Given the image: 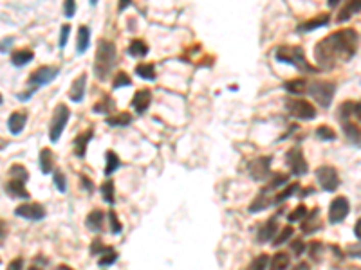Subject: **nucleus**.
Masks as SVG:
<instances>
[{"mask_svg":"<svg viewBox=\"0 0 361 270\" xmlns=\"http://www.w3.org/2000/svg\"><path fill=\"white\" fill-rule=\"evenodd\" d=\"M359 47V36L356 29H342L332 35L322 38L315 47L316 63H320L322 69H334L340 63H347L356 56Z\"/></svg>","mask_w":361,"mask_h":270,"instance_id":"f257e3e1","label":"nucleus"},{"mask_svg":"<svg viewBox=\"0 0 361 270\" xmlns=\"http://www.w3.org/2000/svg\"><path fill=\"white\" fill-rule=\"evenodd\" d=\"M114 63H116V45L109 40H100L96 49V60H94V74L98 79L105 81Z\"/></svg>","mask_w":361,"mask_h":270,"instance_id":"f03ea898","label":"nucleus"},{"mask_svg":"<svg viewBox=\"0 0 361 270\" xmlns=\"http://www.w3.org/2000/svg\"><path fill=\"white\" fill-rule=\"evenodd\" d=\"M275 58H276V62L289 63V65L296 67L300 72H305V74L318 72V69H316L315 65H311V63L307 62L305 52H303L302 47H287V45L278 47L275 52Z\"/></svg>","mask_w":361,"mask_h":270,"instance_id":"7ed1b4c3","label":"nucleus"},{"mask_svg":"<svg viewBox=\"0 0 361 270\" xmlns=\"http://www.w3.org/2000/svg\"><path fill=\"white\" fill-rule=\"evenodd\" d=\"M29 180V173L28 170L22 166V164H13L11 170H9V180L8 185H6V191L11 195L13 198H23L28 200L31 195L26 189V182Z\"/></svg>","mask_w":361,"mask_h":270,"instance_id":"20e7f679","label":"nucleus"},{"mask_svg":"<svg viewBox=\"0 0 361 270\" xmlns=\"http://www.w3.org/2000/svg\"><path fill=\"white\" fill-rule=\"evenodd\" d=\"M307 94L323 108H329L336 94V83L334 81H312L307 85Z\"/></svg>","mask_w":361,"mask_h":270,"instance_id":"39448f33","label":"nucleus"},{"mask_svg":"<svg viewBox=\"0 0 361 270\" xmlns=\"http://www.w3.org/2000/svg\"><path fill=\"white\" fill-rule=\"evenodd\" d=\"M70 117V110L65 104H58L53 112V117H51V124H49V139L51 143H58L60 137H62L63 130L67 126V121Z\"/></svg>","mask_w":361,"mask_h":270,"instance_id":"423d86ee","label":"nucleus"},{"mask_svg":"<svg viewBox=\"0 0 361 270\" xmlns=\"http://www.w3.org/2000/svg\"><path fill=\"white\" fill-rule=\"evenodd\" d=\"M287 110L298 121H311L316 117V108L305 99H289Z\"/></svg>","mask_w":361,"mask_h":270,"instance_id":"0eeeda50","label":"nucleus"},{"mask_svg":"<svg viewBox=\"0 0 361 270\" xmlns=\"http://www.w3.org/2000/svg\"><path fill=\"white\" fill-rule=\"evenodd\" d=\"M316 178L323 191H329V193H334L340 185V175L332 166H320L316 170Z\"/></svg>","mask_w":361,"mask_h":270,"instance_id":"6e6552de","label":"nucleus"},{"mask_svg":"<svg viewBox=\"0 0 361 270\" xmlns=\"http://www.w3.org/2000/svg\"><path fill=\"white\" fill-rule=\"evenodd\" d=\"M58 74H60V67L42 65L31 72V76H29V85H31V89L36 90L38 87H43L47 85V83H51Z\"/></svg>","mask_w":361,"mask_h":270,"instance_id":"1a4fd4ad","label":"nucleus"},{"mask_svg":"<svg viewBox=\"0 0 361 270\" xmlns=\"http://www.w3.org/2000/svg\"><path fill=\"white\" fill-rule=\"evenodd\" d=\"M350 212V204L345 197H336L329 205V224H342Z\"/></svg>","mask_w":361,"mask_h":270,"instance_id":"9d476101","label":"nucleus"},{"mask_svg":"<svg viewBox=\"0 0 361 270\" xmlns=\"http://www.w3.org/2000/svg\"><path fill=\"white\" fill-rule=\"evenodd\" d=\"M285 162H287L289 170H291L293 175L296 177H302L309 171V166H307V160L303 157V151L300 148H291L285 155Z\"/></svg>","mask_w":361,"mask_h":270,"instance_id":"9b49d317","label":"nucleus"},{"mask_svg":"<svg viewBox=\"0 0 361 270\" xmlns=\"http://www.w3.org/2000/svg\"><path fill=\"white\" fill-rule=\"evenodd\" d=\"M15 214L29 222H40L45 218V209L40 204H22L15 209Z\"/></svg>","mask_w":361,"mask_h":270,"instance_id":"f8f14e48","label":"nucleus"},{"mask_svg":"<svg viewBox=\"0 0 361 270\" xmlns=\"http://www.w3.org/2000/svg\"><path fill=\"white\" fill-rule=\"evenodd\" d=\"M343 133L347 135V139L354 144V146L361 148V126L352 119H342Z\"/></svg>","mask_w":361,"mask_h":270,"instance_id":"ddd939ff","label":"nucleus"},{"mask_svg":"<svg viewBox=\"0 0 361 270\" xmlns=\"http://www.w3.org/2000/svg\"><path fill=\"white\" fill-rule=\"evenodd\" d=\"M276 232H278V222H276V216H273V218H269V220L258 229V236H256V239H258L260 243L273 241Z\"/></svg>","mask_w":361,"mask_h":270,"instance_id":"4468645a","label":"nucleus"},{"mask_svg":"<svg viewBox=\"0 0 361 270\" xmlns=\"http://www.w3.org/2000/svg\"><path fill=\"white\" fill-rule=\"evenodd\" d=\"M269 162L271 158L269 157H260L256 158L255 162H251V168H249V173L255 180H266L269 173Z\"/></svg>","mask_w":361,"mask_h":270,"instance_id":"2eb2a0df","label":"nucleus"},{"mask_svg":"<svg viewBox=\"0 0 361 270\" xmlns=\"http://www.w3.org/2000/svg\"><path fill=\"white\" fill-rule=\"evenodd\" d=\"M150 101H152V92L147 89L139 90V92L134 94L132 97V106L134 110H136L137 114H145L148 110V106H150Z\"/></svg>","mask_w":361,"mask_h":270,"instance_id":"dca6fc26","label":"nucleus"},{"mask_svg":"<svg viewBox=\"0 0 361 270\" xmlns=\"http://www.w3.org/2000/svg\"><path fill=\"white\" fill-rule=\"evenodd\" d=\"M85 87H87V76L85 74H82V76H78L76 79L73 81V87H70V90H69L70 101H74V103L83 101V96H85Z\"/></svg>","mask_w":361,"mask_h":270,"instance_id":"f3484780","label":"nucleus"},{"mask_svg":"<svg viewBox=\"0 0 361 270\" xmlns=\"http://www.w3.org/2000/svg\"><path fill=\"white\" fill-rule=\"evenodd\" d=\"M26 123H28V114L13 112L8 119V128H9V131H11V135H18L20 131L26 128Z\"/></svg>","mask_w":361,"mask_h":270,"instance_id":"a211bd4d","label":"nucleus"},{"mask_svg":"<svg viewBox=\"0 0 361 270\" xmlns=\"http://www.w3.org/2000/svg\"><path fill=\"white\" fill-rule=\"evenodd\" d=\"M359 11H361V0H347L338 13V22H347L350 16L357 15Z\"/></svg>","mask_w":361,"mask_h":270,"instance_id":"6ab92c4d","label":"nucleus"},{"mask_svg":"<svg viewBox=\"0 0 361 270\" xmlns=\"http://www.w3.org/2000/svg\"><path fill=\"white\" fill-rule=\"evenodd\" d=\"M329 20H330L329 15H320V16H316V18L307 20V22L300 23L296 29H298V33H311V31H315V29H320V27L329 25Z\"/></svg>","mask_w":361,"mask_h":270,"instance_id":"aec40b11","label":"nucleus"},{"mask_svg":"<svg viewBox=\"0 0 361 270\" xmlns=\"http://www.w3.org/2000/svg\"><path fill=\"white\" fill-rule=\"evenodd\" d=\"M33 58H35V52L29 49H16L11 52V63L15 67H23L28 65V63L33 62Z\"/></svg>","mask_w":361,"mask_h":270,"instance_id":"412c9836","label":"nucleus"},{"mask_svg":"<svg viewBox=\"0 0 361 270\" xmlns=\"http://www.w3.org/2000/svg\"><path fill=\"white\" fill-rule=\"evenodd\" d=\"M92 130H87L83 133H80L76 139H74V153L78 155V157H85V151H87V144L90 143L92 139Z\"/></svg>","mask_w":361,"mask_h":270,"instance_id":"4be33fe9","label":"nucleus"},{"mask_svg":"<svg viewBox=\"0 0 361 270\" xmlns=\"http://www.w3.org/2000/svg\"><path fill=\"white\" fill-rule=\"evenodd\" d=\"M307 83L305 79H302V77H296V79H291V81H285L283 83V89H285V92L293 94V96H302V94H307Z\"/></svg>","mask_w":361,"mask_h":270,"instance_id":"5701e85b","label":"nucleus"},{"mask_svg":"<svg viewBox=\"0 0 361 270\" xmlns=\"http://www.w3.org/2000/svg\"><path fill=\"white\" fill-rule=\"evenodd\" d=\"M103 225H105V214H103L100 209H96V211H92L87 216V229H89V231L100 232L101 229H103Z\"/></svg>","mask_w":361,"mask_h":270,"instance_id":"b1692460","label":"nucleus"},{"mask_svg":"<svg viewBox=\"0 0 361 270\" xmlns=\"http://www.w3.org/2000/svg\"><path fill=\"white\" fill-rule=\"evenodd\" d=\"M291 265V258L287 252H276L271 259H269V268L271 270H287Z\"/></svg>","mask_w":361,"mask_h":270,"instance_id":"393cba45","label":"nucleus"},{"mask_svg":"<svg viewBox=\"0 0 361 270\" xmlns=\"http://www.w3.org/2000/svg\"><path fill=\"white\" fill-rule=\"evenodd\" d=\"M55 166V157H53V151L49 148H42L40 151V170L43 175H49Z\"/></svg>","mask_w":361,"mask_h":270,"instance_id":"a878e982","label":"nucleus"},{"mask_svg":"<svg viewBox=\"0 0 361 270\" xmlns=\"http://www.w3.org/2000/svg\"><path fill=\"white\" fill-rule=\"evenodd\" d=\"M90 45V29L87 25H80L78 29V42H76V47H78V54H83L87 52Z\"/></svg>","mask_w":361,"mask_h":270,"instance_id":"bb28decb","label":"nucleus"},{"mask_svg":"<svg viewBox=\"0 0 361 270\" xmlns=\"http://www.w3.org/2000/svg\"><path fill=\"white\" fill-rule=\"evenodd\" d=\"M268 205H271V200L268 198V189H264V191H260V195L251 202V205H249V212H260V211H264Z\"/></svg>","mask_w":361,"mask_h":270,"instance_id":"cd10ccee","label":"nucleus"},{"mask_svg":"<svg viewBox=\"0 0 361 270\" xmlns=\"http://www.w3.org/2000/svg\"><path fill=\"white\" fill-rule=\"evenodd\" d=\"M128 54L134 58H143L148 54V45L143 40H132V43L128 45Z\"/></svg>","mask_w":361,"mask_h":270,"instance_id":"c85d7f7f","label":"nucleus"},{"mask_svg":"<svg viewBox=\"0 0 361 270\" xmlns=\"http://www.w3.org/2000/svg\"><path fill=\"white\" fill-rule=\"evenodd\" d=\"M136 74L147 81H154L156 79V67L152 63H139V65H136Z\"/></svg>","mask_w":361,"mask_h":270,"instance_id":"c756f323","label":"nucleus"},{"mask_svg":"<svg viewBox=\"0 0 361 270\" xmlns=\"http://www.w3.org/2000/svg\"><path fill=\"white\" fill-rule=\"evenodd\" d=\"M114 108H116V106H114V101L110 99L109 96H103V99L92 106V112H96V114H109V112H112Z\"/></svg>","mask_w":361,"mask_h":270,"instance_id":"7c9ffc66","label":"nucleus"},{"mask_svg":"<svg viewBox=\"0 0 361 270\" xmlns=\"http://www.w3.org/2000/svg\"><path fill=\"white\" fill-rule=\"evenodd\" d=\"M130 123H132V116L128 112L117 114V116H112L107 119V124H110V126H127Z\"/></svg>","mask_w":361,"mask_h":270,"instance_id":"2f4dec72","label":"nucleus"},{"mask_svg":"<svg viewBox=\"0 0 361 270\" xmlns=\"http://www.w3.org/2000/svg\"><path fill=\"white\" fill-rule=\"evenodd\" d=\"M107 166H105V175L107 177H109V175H112L114 171L117 170V168H119V157H117L116 153H114V151H107Z\"/></svg>","mask_w":361,"mask_h":270,"instance_id":"473e14b6","label":"nucleus"},{"mask_svg":"<svg viewBox=\"0 0 361 270\" xmlns=\"http://www.w3.org/2000/svg\"><path fill=\"white\" fill-rule=\"evenodd\" d=\"M101 197L103 200L109 202V204H114V182L110 178H107L103 184H101Z\"/></svg>","mask_w":361,"mask_h":270,"instance_id":"72a5a7b5","label":"nucleus"},{"mask_svg":"<svg viewBox=\"0 0 361 270\" xmlns=\"http://www.w3.org/2000/svg\"><path fill=\"white\" fill-rule=\"evenodd\" d=\"M269 256L268 254H260V256H256L255 259H253L251 263H249V266H248V270H266L268 268V265H269Z\"/></svg>","mask_w":361,"mask_h":270,"instance_id":"f704fd0d","label":"nucleus"},{"mask_svg":"<svg viewBox=\"0 0 361 270\" xmlns=\"http://www.w3.org/2000/svg\"><path fill=\"white\" fill-rule=\"evenodd\" d=\"M291 236H293V227L291 225H287V227H283L282 231L276 232V238L273 239V245H275V247H280V245L287 241Z\"/></svg>","mask_w":361,"mask_h":270,"instance_id":"c9c22d12","label":"nucleus"},{"mask_svg":"<svg viewBox=\"0 0 361 270\" xmlns=\"http://www.w3.org/2000/svg\"><path fill=\"white\" fill-rule=\"evenodd\" d=\"M298 189H300L298 182H296V184H291V185H287V187L283 189L282 193H280V195H276V198H275V200H273V204H280V202L287 200V198H289V197H293V195H295L296 191H298Z\"/></svg>","mask_w":361,"mask_h":270,"instance_id":"e433bc0d","label":"nucleus"},{"mask_svg":"<svg viewBox=\"0 0 361 270\" xmlns=\"http://www.w3.org/2000/svg\"><path fill=\"white\" fill-rule=\"evenodd\" d=\"M323 252H325V245H323L322 241H311V245H309V254H311V258L315 259V261L322 259Z\"/></svg>","mask_w":361,"mask_h":270,"instance_id":"4c0bfd02","label":"nucleus"},{"mask_svg":"<svg viewBox=\"0 0 361 270\" xmlns=\"http://www.w3.org/2000/svg\"><path fill=\"white\" fill-rule=\"evenodd\" d=\"M316 137L322 141H334L336 139V131L330 126H318L316 128Z\"/></svg>","mask_w":361,"mask_h":270,"instance_id":"58836bf2","label":"nucleus"},{"mask_svg":"<svg viewBox=\"0 0 361 270\" xmlns=\"http://www.w3.org/2000/svg\"><path fill=\"white\" fill-rule=\"evenodd\" d=\"M307 214H309V212H307V207H305V205H298V207H296L295 211L289 212L287 220L291 222V224H296V222H302Z\"/></svg>","mask_w":361,"mask_h":270,"instance_id":"ea45409f","label":"nucleus"},{"mask_svg":"<svg viewBox=\"0 0 361 270\" xmlns=\"http://www.w3.org/2000/svg\"><path fill=\"white\" fill-rule=\"evenodd\" d=\"M130 85H132V79L128 77L127 72H117L116 77H114V81H112L114 89H121V87H130Z\"/></svg>","mask_w":361,"mask_h":270,"instance_id":"a19ab883","label":"nucleus"},{"mask_svg":"<svg viewBox=\"0 0 361 270\" xmlns=\"http://www.w3.org/2000/svg\"><path fill=\"white\" fill-rule=\"evenodd\" d=\"M116 259H117V252L114 251V249H107V251L103 252V256L100 258V266H110Z\"/></svg>","mask_w":361,"mask_h":270,"instance_id":"79ce46f5","label":"nucleus"},{"mask_svg":"<svg viewBox=\"0 0 361 270\" xmlns=\"http://www.w3.org/2000/svg\"><path fill=\"white\" fill-rule=\"evenodd\" d=\"M285 184H287V175L276 173L275 177L271 178V182L268 184V191H271V189H278L280 185H285Z\"/></svg>","mask_w":361,"mask_h":270,"instance_id":"37998d69","label":"nucleus"},{"mask_svg":"<svg viewBox=\"0 0 361 270\" xmlns=\"http://www.w3.org/2000/svg\"><path fill=\"white\" fill-rule=\"evenodd\" d=\"M53 177H55L53 180H55V184H56V187H58L60 193H65L67 191V182H65V177H63L62 171H55Z\"/></svg>","mask_w":361,"mask_h":270,"instance_id":"c03bdc74","label":"nucleus"},{"mask_svg":"<svg viewBox=\"0 0 361 270\" xmlns=\"http://www.w3.org/2000/svg\"><path fill=\"white\" fill-rule=\"evenodd\" d=\"M63 13L67 18H73L76 15V0H63Z\"/></svg>","mask_w":361,"mask_h":270,"instance_id":"a18cd8bd","label":"nucleus"},{"mask_svg":"<svg viewBox=\"0 0 361 270\" xmlns=\"http://www.w3.org/2000/svg\"><path fill=\"white\" fill-rule=\"evenodd\" d=\"M69 33H70V25L69 23H65V25H62V31H60V49H63V47L67 45V40H69Z\"/></svg>","mask_w":361,"mask_h":270,"instance_id":"49530a36","label":"nucleus"},{"mask_svg":"<svg viewBox=\"0 0 361 270\" xmlns=\"http://www.w3.org/2000/svg\"><path fill=\"white\" fill-rule=\"evenodd\" d=\"M347 254H349L350 258L361 259V239H359V243H356V245H349V247H347Z\"/></svg>","mask_w":361,"mask_h":270,"instance_id":"de8ad7c7","label":"nucleus"},{"mask_svg":"<svg viewBox=\"0 0 361 270\" xmlns=\"http://www.w3.org/2000/svg\"><path fill=\"white\" fill-rule=\"evenodd\" d=\"M109 218H110V227H112V232H114V234H119V232H121V224H119V220H117L116 212L110 211L109 212Z\"/></svg>","mask_w":361,"mask_h":270,"instance_id":"09e8293b","label":"nucleus"},{"mask_svg":"<svg viewBox=\"0 0 361 270\" xmlns=\"http://www.w3.org/2000/svg\"><path fill=\"white\" fill-rule=\"evenodd\" d=\"M291 251H293V254H296V256L302 254V252L305 251V243H303V239H296V241H293Z\"/></svg>","mask_w":361,"mask_h":270,"instance_id":"8fccbe9b","label":"nucleus"},{"mask_svg":"<svg viewBox=\"0 0 361 270\" xmlns=\"http://www.w3.org/2000/svg\"><path fill=\"white\" fill-rule=\"evenodd\" d=\"M22 266H23V259L22 258H15L8 265V270H22Z\"/></svg>","mask_w":361,"mask_h":270,"instance_id":"3c124183","label":"nucleus"},{"mask_svg":"<svg viewBox=\"0 0 361 270\" xmlns=\"http://www.w3.org/2000/svg\"><path fill=\"white\" fill-rule=\"evenodd\" d=\"M105 251H107V247L101 245L100 239H96V241L92 243V247H90V252H92V254H100V252H105Z\"/></svg>","mask_w":361,"mask_h":270,"instance_id":"603ef678","label":"nucleus"},{"mask_svg":"<svg viewBox=\"0 0 361 270\" xmlns=\"http://www.w3.org/2000/svg\"><path fill=\"white\" fill-rule=\"evenodd\" d=\"M11 45H13V38H4L0 42V52H8Z\"/></svg>","mask_w":361,"mask_h":270,"instance_id":"864d4df0","label":"nucleus"},{"mask_svg":"<svg viewBox=\"0 0 361 270\" xmlns=\"http://www.w3.org/2000/svg\"><path fill=\"white\" fill-rule=\"evenodd\" d=\"M354 234H356L357 239H361V218L356 222V225H354Z\"/></svg>","mask_w":361,"mask_h":270,"instance_id":"5fc2aeb1","label":"nucleus"},{"mask_svg":"<svg viewBox=\"0 0 361 270\" xmlns=\"http://www.w3.org/2000/svg\"><path fill=\"white\" fill-rule=\"evenodd\" d=\"M4 236H8V227H6L4 222L0 220V239L4 238Z\"/></svg>","mask_w":361,"mask_h":270,"instance_id":"6e6d98bb","label":"nucleus"},{"mask_svg":"<svg viewBox=\"0 0 361 270\" xmlns=\"http://www.w3.org/2000/svg\"><path fill=\"white\" fill-rule=\"evenodd\" d=\"M130 2H132V0H119V6H117V8H119V11H125V9L130 6Z\"/></svg>","mask_w":361,"mask_h":270,"instance_id":"4d7b16f0","label":"nucleus"},{"mask_svg":"<svg viewBox=\"0 0 361 270\" xmlns=\"http://www.w3.org/2000/svg\"><path fill=\"white\" fill-rule=\"evenodd\" d=\"M293 270H311V266L307 265V263H298Z\"/></svg>","mask_w":361,"mask_h":270,"instance_id":"13d9d810","label":"nucleus"},{"mask_svg":"<svg viewBox=\"0 0 361 270\" xmlns=\"http://www.w3.org/2000/svg\"><path fill=\"white\" fill-rule=\"evenodd\" d=\"M42 268H43V265H38L36 261H33V266L29 270H42Z\"/></svg>","mask_w":361,"mask_h":270,"instance_id":"bf43d9fd","label":"nucleus"},{"mask_svg":"<svg viewBox=\"0 0 361 270\" xmlns=\"http://www.w3.org/2000/svg\"><path fill=\"white\" fill-rule=\"evenodd\" d=\"M312 193H315V189H312V187H307L305 191L302 193V197H307V195H312Z\"/></svg>","mask_w":361,"mask_h":270,"instance_id":"052dcab7","label":"nucleus"},{"mask_svg":"<svg viewBox=\"0 0 361 270\" xmlns=\"http://www.w3.org/2000/svg\"><path fill=\"white\" fill-rule=\"evenodd\" d=\"M338 4H340V0H329V6H330V8H336Z\"/></svg>","mask_w":361,"mask_h":270,"instance_id":"680f3d73","label":"nucleus"},{"mask_svg":"<svg viewBox=\"0 0 361 270\" xmlns=\"http://www.w3.org/2000/svg\"><path fill=\"white\" fill-rule=\"evenodd\" d=\"M56 270H73V268H69V266H67V265H60Z\"/></svg>","mask_w":361,"mask_h":270,"instance_id":"e2e57ef3","label":"nucleus"},{"mask_svg":"<svg viewBox=\"0 0 361 270\" xmlns=\"http://www.w3.org/2000/svg\"><path fill=\"white\" fill-rule=\"evenodd\" d=\"M89 2H90V6H96L98 4V0H89Z\"/></svg>","mask_w":361,"mask_h":270,"instance_id":"0e129e2a","label":"nucleus"},{"mask_svg":"<svg viewBox=\"0 0 361 270\" xmlns=\"http://www.w3.org/2000/svg\"><path fill=\"white\" fill-rule=\"evenodd\" d=\"M2 101H4V99H2V96H0V104H2Z\"/></svg>","mask_w":361,"mask_h":270,"instance_id":"69168bd1","label":"nucleus"}]
</instances>
